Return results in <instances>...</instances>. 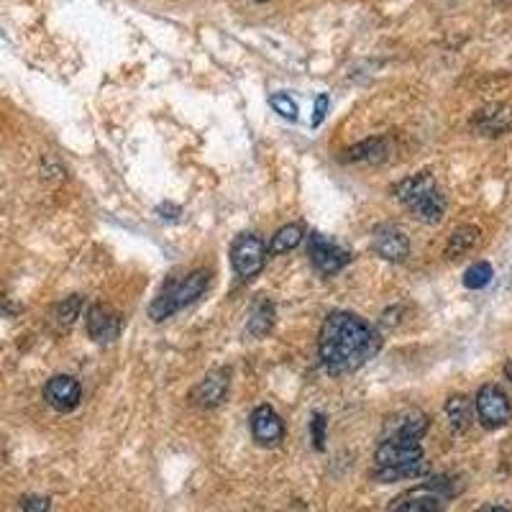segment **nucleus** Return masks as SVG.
<instances>
[{
    "label": "nucleus",
    "instance_id": "obj_13",
    "mask_svg": "<svg viewBox=\"0 0 512 512\" xmlns=\"http://www.w3.org/2000/svg\"><path fill=\"white\" fill-rule=\"evenodd\" d=\"M405 208L418 218L420 223H441L446 216V195L441 192V187L433 185L428 190H423L420 195H415L413 200L405 203Z\"/></svg>",
    "mask_w": 512,
    "mask_h": 512
},
{
    "label": "nucleus",
    "instance_id": "obj_16",
    "mask_svg": "<svg viewBox=\"0 0 512 512\" xmlns=\"http://www.w3.org/2000/svg\"><path fill=\"white\" fill-rule=\"evenodd\" d=\"M479 239H482V231L477 226H461L451 233V239L446 244V256L448 259H459L466 256L469 251L477 249Z\"/></svg>",
    "mask_w": 512,
    "mask_h": 512
},
{
    "label": "nucleus",
    "instance_id": "obj_15",
    "mask_svg": "<svg viewBox=\"0 0 512 512\" xmlns=\"http://www.w3.org/2000/svg\"><path fill=\"white\" fill-rule=\"evenodd\" d=\"M274 328V305L267 297H259L246 318V333L254 338H264Z\"/></svg>",
    "mask_w": 512,
    "mask_h": 512
},
{
    "label": "nucleus",
    "instance_id": "obj_19",
    "mask_svg": "<svg viewBox=\"0 0 512 512\" xmlns=\"http://www.w3.org/2000/svg\"><path fill=\"white\" fill-rule=\"evenodd\" d=\"M428 474V461H418V464L410 466H395V469H374L372 479L382 484H395L402 479H418Z\"/></svg>",
    "mask_w": 512,
    "mask_h": 512
},
{
    "label": "nucleus",
    "instance_id": "obj_2",
    "mask_svg": "<svg viewBox=\"0 0 512 512\" xmlns=\"http://www.w3.org/2000/svg\"><path fill=\"white\" fill-rule=\"evenodd\" d=\"M210 285V272L208 269H195L180 282H169L162 290V295L149 305V318L154 323H162V320L172 318L175 313H180L182 308L192 305L198 297L205 295Z\"/></svg>",
    "mask_w": 512,
    "mask_h": 512
},
{
    "label": "nucleus",
    "instance_id": "obj_7",
    "mask_svg": "<svg viewBox=\"0 0 512 512\" xmlns=\"http://www.w3.org/2000/svg\"><path fill=\"white\" fill-rule=\"evenodd\" d=\"M446 495V484H438L436 479L433 484L410 489L408 495H402L400 500L392 502L387 512H441L443 497Z\"/></svg>",
    "mask_w": 512,
    "mask_h": 512
},
{
    "label": "nucleus",
    "instance_id": "obj_23",
    "mask_svg": "<svg viewBox=\"0 0 512 512\" xmlns=\"http://www.w3.org/2000/svg\"><path fill=\"white\" fill-rule=\"evenodd\" d=\"M269 105H272L274 113H280L285 121H297V103L285 93H277L269 98Z\"/></svg>",
    "mask_w": 512,
    "mask_h": 512
},
{
    "label": "nucleus",
    "instance_id": "obj_4",
    "mask_svg": "<svg viewBox=\"0 0 512 512\" xmlns=\"http://www.w3.org/2000/svg\"><path fill=\"white\" fill-rule=\"evenodd\" d=\"M474 410H477L479 423H482L484 428H489V431H497V428L510 423L512 418L510 397H507L505 390L497 387V384H484L482 390L477 392Z\"/></svg>",
    "mask_w": 512,
    "mask_h": 512
},
{
    "label": "nucleus",
    "instance_id": "obj_22",
    "mask_svg": "<svg viewBox=\"0 0 512 512\" xmlns=\"http://www.w3.org/2000/svg\"><path fill=\"white\" fill-rule=\"evenodd\" d=\"M80 310H82V297L72 295V297H67V300H62L54 313H57V320L62 323V326H70V323H75V318L80 315Z\"/></svg>",
    "mask_w": 512,
    "mask_h": 512
},
{
    "label": "nucleus",
    "instance_id": "obj_9",
    "mask_svg": "<svg viewBox=\"0 0 512 512\" xmlns=\"http://www.w3.org/2000/svg\"><path fill=\"white\" fill-rule=\"evenodd\" d=\"M372 251L384 262L400 264L410 256V239L397 226H382L372 233Z\"/></svg>",
    "mask_w": 512,
    "mask_h": 512
},
{
    "label": "nucleus",
    "instance_id": "obj_6",
    "mask_svg": "<svg viewBox=\"0 0 512 512\" xmlns=\"http://www.w3.org/2000/svg\"><path fill=\"white\" fill-rule=\"evenodd\" d=\"M308 254L313 267L318 269L320 274H326V277H333V274H338L344 267H349L351 259H354L349 249L338 246L336 241H331L328 236H323V233H313V236H310Z\"/></svg>",
    "mask_w": 512,
    "mask_h": 512
},
{
    "label": "nucleus",
    "instance_id": "obj_20",
    "mask_svg": "<svg viewBox=\"0 0 512 512\" xmlns=\"http://www.w3.org/2000/svg\"><path fill=\"white\" fill-rule=\"evenodd\" d=\"M384 159V141L382 139H367L361 144L346 149L344 162H382Z\"/></svg>",
    "mask_w": 512,
    "mask_h": 512
},
{
    "label": "nucleus",
    "instance_id": "obj_25",
    "mask_svg": "<svg viewBox=\"0 0 512 512\" xmlns=\"http://www.w3.org/2000/svg\"><path fill=\"white\" fill-rule=\"evenodd\" d=\"M49 507H52V502H49V497H26L24 505H21V512H49Z\"/></svg>",
    "mask_w": 512,
    "mask_h": 512
},
{
    "label": "nucleus",
    "instance_id": "obj_12",
    "mask_svg": "<svg viewBox=\"0 0 512 512\" xmlns=\"http://www.w3.org/2000/svg\"><path fill=\"white\" fill-rule=\"evenodd\" d=\"M228 387H231V374L226 369H213L192 390V402L200 408H218L228 397Z\"/></svg>",
    "mask_w": 512,
    "mask_h": 512
},
{
    "label": "nucleus",
    "instance_id": "obj_5",
    "mask_svg": "<svg viewBox=\"0 0 512 512\" xmlns=\"http://www.w3.org/2000/svg\"><path fill=\"white\" fill-rule=\"evenodd\" d=\"M425 461V451L420 438L408 436H390L387 441L379 443L377 454H374V464L377 469H395V466H410Z\"/></svg>",
    "mask_w": 512,
    "mask_h": 512
},
{
    "label": "nucleus",
    "instance_id": "obj_3",
    "mask_svg": "<svg viewBox=\"0 0 512 512\" xmlns=\"http://www.w3.org/2000/svg\"><path fill=\"white\" fill-rule=\"evenodd\" d=\"M269 249L256 233H241L239 239L231 244V264L233 272L239 274V280L249 282L262 272L267 264Z\"/></svg>",
    "mask_w": 512,
    "mask_h": 512
},
{
    "label": "nucleus",
    "instance_id": "obj_14",
    "mask_svg": "<svg viewBox=\"0 0 512 512\" xmlns=\"http://www.w3.org/2000/svg\"><path fill=\"white\" fill-rule=\"evenodd\" d=\"M512 126V108L507 105H492L474 116V128L484 136H500Z\"/></svg>",
    "mask_w": 512,
    "mask_h": 512
},
{
    "label": "nucleus",
    "instance_id": "obj_18",
    "mask_svg": "<svg viewBox=\"0 0 512 512\" xmlns=\"http://www.w3.org/2000/svg\"><path fill=\"white\" fill-rule=\"evenodd\" d=\"M446 415L456 433L466 431L472 425V400L466 395H451L446 402Z\"/></svg>",
    "mask_w": 512,
    "mask_h": 512
},
{
    "label": "nucleus",
    "instance_id": "obj_27",
    "mask_svg": "<svg viewBox=\"0 0 512 512\" xmlns=\"http://www.w3.org/2000/svg\"><path fill=\"white\" fill-rule=\"evenodd\" d=\"M479 512H512V510H507V507H500V505H487V507H482Z\"/></svg>",
    "mask_w": 512,
    "mask_h": 512
},
{
    "label": "nucleus",
    "instance_id": "obj_24",
    "mask_svg": "<svg viewBox=\"0 0 512 512\" xmlns=\"http://www.w3.org/2000/svg\"><path fill=\"white\" fill-rule=\"evenodd\" d=\"M310 438H313L315 451H323L326 448V415L315 413L313 423H310Z\"/></svg>",
    "mask_w": 512,
    "mask_h": 512
},
{
    "label": "nucleus",
    "instance_id": "obj_1",
    "mask_svg": "<svg viewBox=\"0 0 512 512\" xmlns=\"http://www.w3.org/2000/svg\"><path fill=\"white\" fill-rule=\"evenodd\" d=\"M382 349V336L349 310H333L318 336V359L333 377L354 374Z\"/></svg>",
    "mask_w": 512,
    "mask_h": 512
},
{
    "label": "nucleus",
    "instance_id": "obj_10",
    "mask_svg": "<svg viewBox=\"0 0 512 512\" xmlns=\"http://www.w3.org/2000/svg\"><path fill=\"white\" fill-rule=\"evenodd\" d=\"M44 400L59 413H72L82 402V384L70 374H57L44 387Z\"/></svg>",
    "mask_w": 512,
    "mask_h": 512
},
{
    "label": "nucleus",
    "instance_id": "obj_8",
    "mask_svg": "<svg viewBox=\"0 0 512 512\" xmlns=\"http://www.w3.org/2000/svg\"><path fill=\"white\" fill-rule=\"evenodd\" d=\"M251 436L262 448H277L285 441V420L272 405H259L251 413Z\"/></svg>",
    "mask_w": 512,
    "mask_h": 512
},
{
    "label": "nucleus",
    "instance_id": "obj_26",
    "mask_svg": "<svg viewBox=\"0 0 512 512\" xmlns=\"http://www.w3.org/2000/svg\"><path fill=\"white\" fill-rule=\"evenodd\" d=\"M328 105H331V100H328V95H320V98L315 100L313 126H320V123H323V118H326V113H328Z\"/></svg>",
    "mask_w": 512,
    "mask_h": 512
},
{
    "label": "nucleus",
    "instance_id": "obj_28",
    "mask_svg": "<svg viewBox=\"0 0 512 512\" xmlns=\"http://www.w3.org/2000/svg\"><path fill=\"white\" fill-rule=\"evenodd\" d=\"M505 377L512 382V361H510V364H505Z\"/></svg>",
    "mask_w": 512,
    "mask_h": 512
},
{
    "label": "nucleus",
    "instance_id": "obj_21",
    "mask_svg": "<svg viewBox=\"0 0 512 512\" xmlns=\"http://www.w3.org/2000/svg\"><path fill=\"white\" fill-rule=\"evenodd\" d=\"M492 277H495L492 264L477 262L464 272V287H469V290H484L492 282Z\"/></svg>",
    "mask_w": 512,
    "mask_h": 512
},
{
    "label": "nucleus",
    "instance_id": "obj_11",
    "mask_svg": "<svg viewBox=\"0 0 512 512\" xmlns=\"http://www.w3.org/2000/svg\"><path fill=\"white\" fill-rule=\"evenodd\" d=\"M88 333L95 344H113L121 336V315L108 303H95L88 313Z\"/></svg>",
    "mask_w": 512,
    "mask_h": 512
},
{
    "label": "nucleus",
    "instance_id": "obj_17",
    "mask_svg": "<svg viewBox=\"0 0 512 512\" xmlns=\"http://www.w3.org/2000/svg\"><path fill=\"white\" fill-rule=\"evenodd\" d=\"M303 239H305L303 223H287V226H282L280 231L272 236V244H269V254H272V256L287 254V251L297 249Z\"/></svg>",
    "mask_w": 512,
    "mask_h": 512
},
{
    "label": "nucleus",
    "instance_id": "obj_29",
    "mask_svg": "<svg viewBox=\"0 0 512 512\" xmlns=\"http://www.w3.org/2000/svg\"><path fill=\"white\" fill-rule=\"evenodd\" d=\"M256 3H267V0H256Z\"/></svg>",
    "mask_w": 512,
    "mask_h": 512
}]
</instances>
